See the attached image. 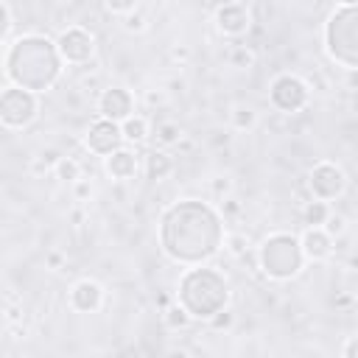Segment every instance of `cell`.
I'll use <instances>...</instances> for the list:
<instances>
[{
  "label": "cell",
  "instance_id": "1",
  "mask_svg": "<svg viewBox=\"0 0 358 358\" xmlns=\"http://www.w3.org/2000/svg\"><path fill=\"white\" fill-rule=\"evenodd\" d=\"M159 246L179 266H201L224 246L221 213L199 199H182L159 215Z\"/></svg>",
  "mask_w": 358,
  "mask_h": 358
},
{
  "label": "cell",
  "instance_id": "2",
  "mask_svg": "<svg viewBox=\"0 0 358 358\" xmlns=\"http://www.w3.org/2000/svg\"><path fill=\"white\" fill-rule=\"evenodd\" d=\"M62 67L64 59L59 53V45L42 34H22L6 45L3 73L14 87L45 92L62 78Z\"/></svg>",
  "mask_w": 358,
  "mask_h": 358
},
{
  "label": "cell",
  "instance_id": "3",
  "mask_svg": "<svg viewBox=\"0 0 358 358\" xmlns=\"http://www.w3.org/2000/svg\"><path fill=\"white\" fill-rule=\"evenodd\" d=\"M176 302L193 316V322H210L229 305V282L213 266H187V271L179 277Z\"/></svg>",
  "mask_w": 358,
  "mask_h": 358
},
{
  "label": "cell",
  "instance_id": "4",
  "mask_svg": "<svg viewBox=\"0 0 358 358\" xmlns=\"http://www.w3.org/2000/svg\"><path fill=\"white\" fill-rule=\"evenodd\" d=\"M305 263L308 257H305L302 241L291 232H271L257 246V266L268 280L288 282L302 271Z\"/></svg>",
  "mask_w": 358,
  "mask_h": 358
},
{
  "label": "cell",
  "instance_id": "5",
  "mask_svg": "<svg viewBox=\"0 0 358 358\" xmlns=\"http://www.w3.org/2000/svg\"><path fill=\"white\" fill-rule=\"evenodd\" d=\"M324 50L336 64L358 70V6H338L330 14L324 25Z\"/></svg>",
  "mask_w": 358,
  "mask_h": 358
},
{
  "label": "cell",
  "instance_id": "6",
  "mask_svg": "<svg viewBox=\"0 0 358 358\" xmlns=\"http://www.w3.org/2000/svg\"><path fill=\"white\" fill-rule=\"evenodd\" d=\"M39 115V92L6 84L0 92V123L6 129H28Z\"/></svg>",
  "mask_w": 358,
  "mask_h": 358
},
{
  "label": "cell",
  "instance_id": "7",
  "mask_svg": "<svg viewBox=\"0 0 358 358\" xmlns=\"http://www.w3.org/2000/svg\"><path fill=\"white\" fill-rule=\"evenodd\" d=\"M268 101L277 112H285V115H294L299 109L308 106L310 101V87L305 78L294 76V73H280L271 78L268 84Z\"/></svg>",
  "mask_w": 358,
  "mask_h": 358
},
{
  "label": "cell",
  "instance_id": "8",
  "mask_svg": "<svg viewBox=\"0 0 358 358\" xmlns=\"http://www.w3.org/2000/svg\"><path fill=\"white\" fill-rule=\"evenodd\" d=\"M308 187L313 193V199H322V201H336L344 196L347 190V173L341 165L330 162V159H322L310 168L308 173Z\"/></svg>",
  "mask_w": 358,
  "mask_h": 358
},
{
  "label": "cell",
  "instance_id": "9",
  "mask_svg": "<svg viewBox=\"0 0 358 358\" xmlns=\"http://www.w3.org/2000/svg\"><path fill=\"white\" fill-rule=\"evenodd\" d=\"M56 45H59L64 64H90V59L95 56V36L81 25L64 28L56 36Z\"/></svg>",
  "mask_w": 358,
  "mask_h": 358
},
{
  "label": "cell",
  "instance_id": "10",
  "mask_svg": "<svg viewBox=\"0 0 358 358\" xmlns=\"http://www.w3.org/2000/svg\"><path fill=\"white\" fill-rule=\"evenodd\" d=\"M123 143H126V137H123L120 123H115V120H109V117L92 120L90 129H87V134H84V145H87V151L95 154V157H109V154L117 151Z\"/></svg>",
  "mask_w": 358,
  "mask_h": 358
},
{
  "label": "cell",
  "instance_id": "11",
  "mask_svg": "<svg viewBox=\"0 0 358 358\" xmlns=\"http://www.w3.org/2000/svg\"><path fill=\"white\" fill-rule=\"evenodd\" d=\"M213 22H215L218 34L235 39V36H243V34L249 31V25H252V14H249V8H246L241 0H224V3L215 8Z\"/></svg>",
  "mask_w": 358,
  "mask_h": 358
},
{
  "label": "cell",
  "instance_id": "12",
  "mask_svg": "<svg viewBox=\"0 0 358 358\" xmlns=\"http://www.w3.org/2000/svg\"><path fill=\"white\" fill-rule=\"evenodd\" d=\"M98 115L115 123H123L126 117L134 115V95L126 87H106L98 95Z\"/></svg>",
  "mask_w": 358,
  "mask_h": 358
},
{
  "label": "cell",
  "instance_id": "13",
  "mask_svg": "<svg viewBox=\"0 0 358 358\" xmlns=\"http://www.w3.org/2000/svg\"><path fill=\"white\" fill-rule=\"evenodd\" d=\"M103 305V285L98 280H76L70 288V308L76 313H95Z\"/></svg>",
  "mask_w": 358,
  "mask_h": 358
},
{
  "label": "cell",
  "instance_id": "14",
  "mask_svg": "<svg viewBox=\"0 0 358 358\" xmlns=\"http://www.w3.org/2000/svg\"><path fill=\"white\" fill-rule=\"evenodd\" d=\"M103 171H106L115 182H129V179L137 176V171H140V159H137L134 148L120 145L117 151H112L109 157H103Z\"/></svg>",
  "mask_w": 358,
  "mask_h": 358
},
{
  "label": "cell",
  "instance_id": "15",
  "mask_svg": "<svg viewBox=\"0 0 358 358\" xmlns=\"http://www.w3.org/2000/svg\"><path fill=\"white\" fill-rule=\"evenodd\" d=\"M302 241V249H305V257L310 263H319V260H327L333 255V235L324 229V227H305V232L299 235Z\"/></svg>",
  "mask_w": 358,
  "mask_h": 358
},
{
  "label": "cell",
  "instance_id": "16",
  "mask_svg": "<svg viewBox=\"0 0 358 358\" xmlns=\"http://www.w3.org/2000/svg\"><path fill=\"white\" fill-rule=\"evenodd\" d=\"M171 173H173V157L168 151H157L154 148L145 157V176L154 179V182H159V179H168Z\"/></svg>",
  "mask_w": 358,
  "mask_h": 358
},
{
  "label": "cell",
  "instance_id": "17",
  "mask_svg": "<svg viewBox=\"0 0 358 358\" xmlns=\"http://www.w3.org/2000/svg\"><path fill=\"white\" fill-rule=\"evenodd\" d=\"M330 201H322V199H313L302 207V224L305 227H324L327 218H330Z\"/></svg>",
  "mask_w": 358,
  "mask_h": 358
},
{
  "label": "cell",
  "instance_id": "18",
  "mask_svg": "<svg viewBox=\"0 0 358 358\" xmlns=\"http://www.w3.org/2000/svg\"><path fill=\"white\" fill-rule=\"evenodd\" d=\"M120 129H123V137H126V143H143L145 137H148V120L143 117V115H131V117H126L123 123H120Z\"/></svg>",
  "mask_w": 358,
  "mask_h": 358
},
{
  "label": "cell",
  "instance_id": "19",
  "mask_svg": "<svg viewBox=\"0 0 358 358\" xmlns=\"http://www.w3.org/2000/svg\"><path fill=\"white\" fill-rule=\"evenodd\" d=\"M229 123H232L235 131H249V129H255V123H257V112H255L249 103H238V106L229 112Z\"/></svg>",
  "mask_w": 358,
  "mask_h": 358
},
{
  "label": "cell",
  "instance_id": "20",
  "mask_svg": "<svg viewBox=\"0 0 358 358\" xmlns=\"http://www.w3.org/2000/svg\"><path fill=\"white\" fill-rule=\"evenodd\" d=\"M162 322H165L168 330H185V327L193 322V316H190L179 302H173V305H165V310H162Z\"/></svg>",
  "mask_w": 358,
  "mask_h": 358
},
{
  "label": "cell",
  "instance_id": "21",
  "mask_svg": "<svg viewBox=\"0 0 358 358\" xmlns=\"http://www.w3.org/2000/svg\"><path fill=\"white\" fill-rule=\"evenodd\" d=\"M53 173H56V179H59V182L73 185V182H78V179H81V165H78L73 157H59V162H56Z\"/></svg>",
  "mask_w": 358,
  "mask_h": 358
},
{
  "label": "cell",
  "instance_id": "22",
  "mask_svg": "<svg viewBox=\"0 0 358 358\" xmlns=\"http://www.w3.org/2000/svg\"><path fill=\"white\" fill-rule=\"evenodd\" d=\"M154 137H157V143L159 145H179V140H182V126L179 123H173V120H165V123H159L157 129H154Z\"/></svg>",
  "mask_w": 358,
  "mask_h": 358
},
{
  "label": "cell",
  "instance_id": "23",
  "mask_svg": "<svg viewBox=\"0 0 358 358\" xmlns=\"http://www.w3.org/2000/svg\"><path fill=\"white\" fill-rule=\"evenodd\" d=\"M229 67H235V70H249V67H255V50L252 48H246V45H235L232 50H229Z\"/></svg>",
  "mask_w": 358,
  "mask_h": 358
},
{
  "label": "cell",
  "instance_id": "24",
  "mask_svg": "<svg viewBox=\"0 0 358 358\" xmlns=\"http://www.w3.org/2000/svg\"><path fill=\"white\" fill-rule=\"evenodd\" d=\"M0 39H3V45H8L11 42V28H14V14H11V6L3 0L0 3Z\"/></svg>",
  "mask_w": 358,
  "mask_h": 358
},
{
  "label": "cell",
  "instance_id": "25",
  "mask_svg": "<svg viewBox=\"0 0 358 358\" xmlns=\"http://www.w3.org/2000/svg\"><path fill=\"white\" fill-rule=\"evenodd\" d=\"M123 28H126L129 34H143V31L148 28V22H145V14H140V11L134 8L131 14H126V17H123Z\"/></svg>",
  "mask_w": 358,
  "mask_h": 358
},
{
  "label": "cell",
  "instance_id": "26",
  "mask_svg": "<svg viewBox=\"0 0 358 358\" xmlns=\"http://www.w3.org/2000/svg\"><path fill=\"white\" fill-rule=\"evenodd\" d=\"M103 6H106V11L126 17V14H131L137 8V0H103Z\"/></svg>",
  "mask_w": 358,
  "mask_h": 358
},
{
  "label": "cell",
  "instance_id": "27",
  "mask_svg": "<svg viewBox=\"0 0 358 358\" xmlns=\"http://www.w3.org/2000/svg\"><path fill=\"white\" fill-rule=\"evenodd\" d=\"M73 199H76V201H90V199H92V182H90V179L73 182Z\"/></svg>",
  "mask_w": 358,
  "mask_h": 358
},
{
  "label": "cell",
  "instance_id": "28",
  "mask_svg": "<svg viewBox=\"0 0 358 358\" xmlns=\"http://www.w3.org/2000/svg\"><path fill=\"white\" fill-rule=\"evenodd\" d=\"M232 322H235V316H232V313L224 308V310H221V313H215V316H213L207 324H210L213 330H229V327H232Z\"/></svg>",
  "mask_w": 358,
  "mask_h": 358
},
{
  "label": "cell",
  "instance_id": "29",
  "mask_svg": "<svg viewBox=\"0 0 358 358\" xmlns=\"http://www.w3.org/2000/svg\"><path fill=\"white\" fill-rule=\"evenodd\" d=\"M324 229H327L333 238H338V235L344 232V218H341V215H336V213H330V218H327Z\"/></svg>",
  "mask_w": 358,
  "mask_h": 358
},
{
  "label": "cell",
  "instance_id": "30",
  "mask_svg": "<svg viewBox=\"0 0 358 358\" xmlns=\"http://www.w3.org/2000/svg\"><path fill=\"white\" fill-rule=\"evenodd\" d=\"M341 355H344V358H358V336H350V338L344 341Z\"/></svg>",
  "mask_w": 358,
  "mask_h": 358
},
{
  "label": "cell",
  "instance_id": "31",
  "mask_svg": "<svg viewBox=\"0 0 358 358\" xmlns=\"http://www.w3.org/2000/svg\"><path fill=\"white\" fill-rule=\"evenodd\" d=\"M45 263H48V268H53V271H59L62 268V263H64V255L62 252H48V257H45Z\"/></svg>",
  "mask_w": 358,
  "mask_h": 358
},
{
  "label": "cell",
  "instance_id": "32",
  "mask_svg": "<svg viewBox=\"0 0 358 358\" xmlns=\"http://www.w3.org/2000/svg\"><path fill=\"white\" fill-rule=\"evenodd\" d=\"M213 190L221 196V193H229V179L227 176H218L215 182H213Z\"/></svg>",
  "mask_w": 358,
  "mask_h": 358
},
{
  "label": "cell",
  "instance_id": "33",
  "mask_svg": "<svg viewBox=\"0 0 358 358\" xmlns=\"http://www.w3.org/2000/svg\"><path fill=\"white\" fill-rule=\"evenodd\" d=\"M229 249H232V255H243V238L241 235H235V238H229Z\"/></svg>",
  "mask_w": 358,
  "mask_h": 358
},
{
  "label": "cell",
  "instance_id": "34",
  "mask_svg": "<svg viewBox=\"0 0 358 358\" xmlns=\"http://www.w3.org/2000/svg\"><path fill=\"white\" fill-rule=\"evenodd\" d=\"M17 319H20V308H14V305H8V308H6V322H8V324H14Z\"/></svg>",
  "mask_w": 358,
  "mask_h": 358
},
{
  "label": "cell",
  "instance_id": "35",
  "mask_svg": "<svg viewBox=\"0 0 358 358\" xmlns=\"http://www.w3.org/2000/svg\"><path fill=\"white\" fill-rule=\"evenodd\" d=\"M338 6H358V0H338Z\"/></svg>",
  "mask_w": 358,
  "mask_h": 358
}]
</instances>
